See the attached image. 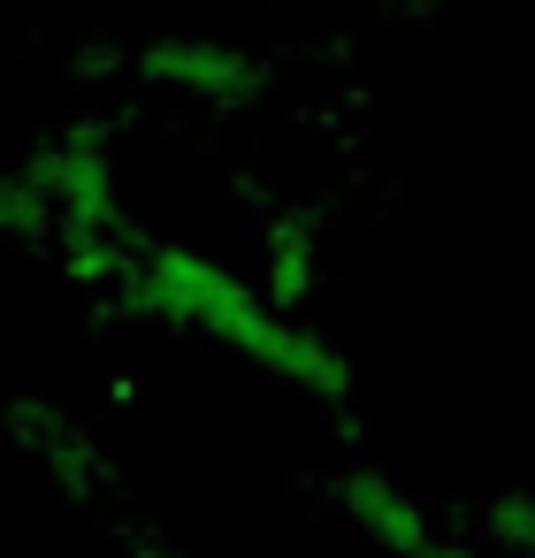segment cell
Here are the masks:
<instances>
[{
	"label": "cell",
	"mask_w": 535,
	"mask_h": 558,
	"mask_svg": "<svg viewBox=\"0 0 535 558\" xmlns=\"http://www.w3.org/2000/svg\"><path fill=\"white\" fill-rule=\"evenodd\" d=\"M489 535H497V550L535 558V489H512V497L489 512Z\"/></svg>",
	"instance_id": "3957f363"
},
{
	"label": "cell",
	"mask_w": 535,
	"mask_h": 558,
	"mask_svg": "<svg viewBox=\"0 0 535 558\" xmlns=\"http://www.w3.org/2000/svg\"><path fill=\"white\" fill-rule=\"evenodd\" d=\"M138 70L192 108H245L260 93V62L245 47H222V39H161Z\"/></svg>",
	"instance_id": "7a4b0ae2"
},
{
	"label": "cell",
	"mask_w": 535,
	"mask_h": 558,
	"mask_svg": "<svg viewBox=\"0 0 535 558\" xmlns=\"http://www.w3.org/2000/svg\"><path fill=\"white\" fill-rule=\"evenodd\" d=\"M115 299L138 322H161L177 337H199L245 367H260L268 383L314 398V405H344L352 398V360L291 306L268 299V283H245L230 260L199 253V245H146L131 260H115Z\"/></svg>",
	"instance_id": "6da1fadb"
}]
</instances>
